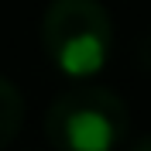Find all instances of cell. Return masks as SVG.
Wrapping results in <instances>:
<instances>
[{"label": "cell", "mask_w": 151, "mask_h": 151, "mask_svg": "<svg viewBox=\"0 0 151 151\" xmlns=\"http://www.w3.org/2000/svg\"><path fill=\"white\" fill-rule=\"evenodd\" d=\"M45 134L62 151H113L127 137V106L106 86H76L48 106Z\"/></svg>", "instance_id": "7a4b0ae2"}, {"label": "cell", "mask_w": 151, "mask_h": 151, "mask_svg": "<svg viewBox=\"0 0 151 151\" xmlns=\"http://www.w3.org/2000/svg\"><path fill=\"white\" fill-rule=\"evenodd\" d=\"M21 124H24V96L10 79L0 76V148H7L17 137Z\"/></svg>", "instance_id": "3957f363"}, {"label": "cell", "mask_w": 151, "mask_h": 151, "mask_svg": "<svg viewBox=\"0 0 151 151\" xmlns=\"http://www.w3.org/2000/svg\"><path fill=\"white\" fill-rule=\"evenodd\" d=\"M113 24L100 0H52L41 17V48L65 76H93L106 65Z\"/></svg>", "instance_id": "6da1fadb"}, {"label": "cell", "mask_w": 151, "mask_h": 151, "mask_svg": "<svg viewBox=\"0 0 151 151\" xmlns=\"http://www.w3.org/2000/svg\"><path fill=\"white\" fill-rule=\"evenodd\" d=\"M131 151H151V137H141V141H134Z\"/></svg>", "instance_id": "277c9868"}]
</instances>
